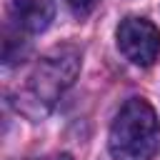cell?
Listing matches in <instances>:
<instances>
[{
	"mask_svg": "<svg viewBox=\"0 0 160 160\" xmlns=\"http://www.w3.org/2000/svg\"><path fill=\"white\" fill-rule=\"evenodd\" d=\"M42 160H72L68 152H58V155H48V158H42Z\"/></svg>",
	"mask_w": 160,
	"mask_h": 160,
	"instance_id": "cell-6",
	"label": "cell"
},
{
	"mask_svg": "<svg viewBox=\"0 0 160 160\" xmlns=\"http://www.w3.org/2000/svg\"><path fill=\"white\" fill-rule=\"evenodd\" d=\"M65 2H68L70 12L75 18H88L95 10V5H98V0H65Z\"/></svg>",
	"mask_w": 160,
	"mask_h": 160,
	"instance_id": "cell-5",
	"label": "cell"
},
{
	"mask_svg": "<svg viewBox=\"0 0 160 160\" xmlns=\"http://www.w3.org/2000/svg\"><path fill=\"white\" fill-rule=\"evenodd\" d=\"M108 145L115 160H150L160 145V125L152 105L142 98L128 100L110 125Z\"/></svg>",
	"mask_w": 160,
	"mask_h": 160,
	"instance_id": "cell-2",
	"label": "cell"
},
{
	"mask_svg": "<svg viewBox=\"0 0 160 160\" xmlns=\"http://www.w3.org/2000/svg\"><path fill=\"white\" fill-rule=\"evenodd\" d=\"M8 10L18 30L42 32L55 15V2L52 0H10Z\"/></svg>",
	"mask_w": 160,
	"mask_h": 160,
	"instance_id": "cell-4",
	"label": "cell"
},
{
	"mask_svg": "<svg viewBox=\"0 0 160 160\" xmlns=\"http://www.w3.org/2000/svg\"><path fill=\"white\" fill-rule=\"evenodd\" d=\"M78 70L80 52L75 48L65 45L50 50L28 75V82L18 95V108L28 115H45L55 105V100L72 85Z\"/></svg>",
	"mask_w": 160,
	"mask_h": 160,
	"instance_id": "cell-1",
	"label": "cell"
},
{
	"mask_svg": "<svg viewBox=\"0 0 160 160\" xmlns=\"http://www.w3.org/2000/svg\"><path fill=\"white\" fill-rule=\"evenodd\" d=\"M118 48L132 65H152L160 55V30L145 18H125L118 28Z\"/></svg>",
	"mask_w": 160,
	"mask_h": 160,
	"instance_id": "cell-3",
	"label": "cell"
}]
</instances>
